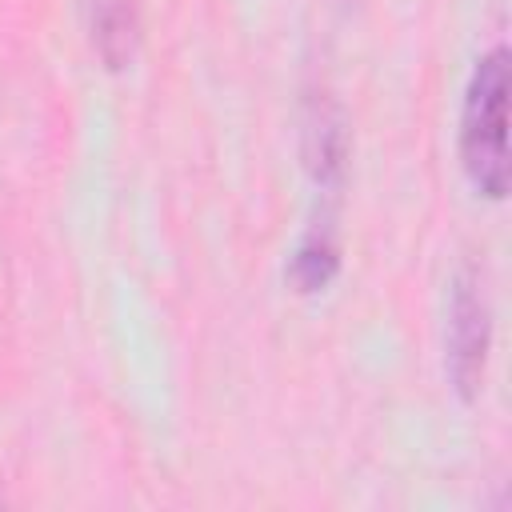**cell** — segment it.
<instances>
[{"mask_svg":"<svg viewBox=\"0 0 512 512\" xmlns=\"http://www.w3.org/2000/svg\"><path fill=\"white\" fill-rule=\"evenodd\" d=\"M460 156L468 180L500 200L508 192V48L496 44L476 60L464 116H460Z\"/></svg>","mask_w":512,"mask_h":512,"instance_id":"obj_1","label":"cell"},{"mask_svg":"<svg viewBox=\"0 0 512 512\" xmlns=\"http://www.w3.org/2000/svg\"><path fill=\"white\" fill-rule=\"evenodd\" d=\"M488 340H492V312L484 284L472 268H460L448 296V376L464 400H472L484 384Z\"/></svg>","mask_w":512,"mask_h":512,"instance_id":"obj_2","label":"cell"},{"mask_svg":"<svg viewBox=\"0 0 512 512\" xmlns=\"http://www.w3.org/2000/svg\"><path fill=\"white\" fill-rule=\"evenodd\" d=\"M336 272H340V236H336V220L324 212L304 228L288 276L300 292H324L336 280Z\"/></svg>","mask_w":512,"mask_h":512,"instance_id":"obj_3","label":"cell"},{"mask_svg":"<svg viewBox=\"0 0 512 512\" xmlns=\"http://www.w3.org/2000/svg\"><path fill=\"white\" fill-rule=\"evenodd\" d=\"M92 44L108 68H124L136 52V4L132 0H88Z\"/></svg>","mask_w":512,"mask_h":512,"instance_id":"obj_4","label":"cell"}]
</instances>
